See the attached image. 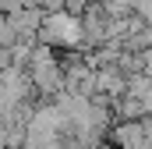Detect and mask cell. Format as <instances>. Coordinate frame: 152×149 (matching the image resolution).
Segmentation results:
<instances>
[{"mask_svg":"<svg viewBox=\"0 0 152 149\" xmlns=\"http://www.w3.org/2000/svg\"><path fill=\"white\" fill-rule=\"evenodd\" d=\"M39 43L42 46H64V50H81V21L57 11V14H46L42 18V29H39Z\"/></svg>","mask_w":152,"mask_h":149,"instance_id":"cell-1","label":"cell"},{"mask_svg":"<svg viewBox=\"0 0 152 149\" xmlns=\"http://www.w3.org/2000/svg\"><path fill=\"white\" fill-rule=\"evenodd\" d=\"M110 142L117 149H152V142L145 139V128L142 121H120L110 128Z\"/></svg>","mask_w":152,"mask_h":149,"instance_id":"cell-2","label":"cell"},{"mask_svg":"<svg viewBox=\"0 0 152 149\" xmlns=\"http://www.w3.org/2000/svg\"><path fill=\"white\" fill-rule=\"evenodd\" d=\"M124 92H127V78L120 74V68H99L96 71V96L99 100L117 103Z\"/></svg>","mask_w":152,"mask_h":149,"instance_id":"cell-3","label":"cell"},{"mask_svg":"<svg viewBox=\"0 0 152 149\" xmlns=\"http://www.w3.org/2000/svg\"><path fill=\"white\" fill-rule=\"evenodd\" d=\"M42 11H14L7 21H11V29H14V36L18 39H39V29H42Z\"/></svg>","mask_w":152,"mask_h":149,"instance_id":"cell-4","label":"cell"},{"mask_svg":"<svg viewBox=\"0 0 152 149\" xmlns=\"http://www.w3.org/2000/svg\"><path fill=\"white\" fill-rule=\"evenodd\" d=\"M110 110H113V124H120V121H145V107L138 100H131V96H120L117 103H110Z\"/></svg>","mask_w":152,"mask_h":149,"instance_id":"cell-5","label":"cell"},{"mask_svg":"<svg viewBox=\"0 0 152 149\" xmlns=\"http://www.w3.org/2000/svg\"><path fill=\"white\" fill-rule=\"evenodd\" d=\"M134 14H138L145 25H152V0H134Z\"/></svg>","mask_w":152,"mask_h":149,"instance_id":"cell-6","label":"cell"},{"mask_svg":"<svg viewBox=\"0 0 152 149\" xmlns=\"http://www.w3.org/2000/svg\"><path fill=\"white\" fill-rule=\"evenodd\" d=\"M18 4H21V11H36L42 0H18Z\"/></svg>","mask_w":152,"mask_h":149,"instance_id":"cell-7","label":"cell"},{"mask_svg":"<svg viewBox=\"0 0 152 149\" xmlns=\"http://www.w3.org/2000/svg\"><path fill=\"white\" fill-rule=\"evenodd\" d=\"M142 128H145V139H149V142H152V114H149V117H145V121H142Z\"/></svg>","mask_w":152,"mask_h":149,"instance_id":"cell-8","label":"cell"},{"mask_svg":"<svg viewBox=\"0 0 152 149\" xmlns=\"http://www.w3.org/2000/svg\"><path fill=\"white\" fill-rule=\"evenodd\" d=\"M0 149H4V117H0Z\"/></svg>","mask_w":152,"mask_h":149,"instance_id":"cell-9","label":"cell"},{"mask_svg":"<svg viewBox=\"0 0 152 149\" xmlns=\"http://www.w3.org/2000/svg\"><path fill=\"white\" fill-rule=\"evenodd\" d=\"M85 4H99V0H85Z\"/></svg>","mask_w":152,"mask_h":149,"instance_id":"cell-10","label":"cell"}]
</instances>
